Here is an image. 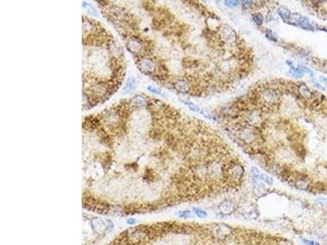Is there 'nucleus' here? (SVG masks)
Returning a JSON list of instances; mask_svg holds the SVG:
<instances>
[{
  "instance_id": "f257e3e1",
  "label": "nucleus",
  "mask_w": 327,
  "mask_h": 245,
  "mask_svg": "<svg viewBox=\"0 0 327 245\" xmlns=\"http://www.w3.org/2000/svg\"><path fill=\"white\" fill-rule=\"evenodd\" d=\"M221 36L222 37V40L229 44L237 45L238 39H237V34L232 28L228 25H225L221 29Z\"/></svg>"
},
{
  "instance_id": "f03ea898",
  "label": "nucleus",
  "mask_w": 327,
  "mask_h": 245,
  "mask_svg": "<svg viewBox=\"0 0 327 245\" xmlns=\"http://www.w3.org/2000/svg\"><path fill=\"white\" fill-rule=\"evenodd\" d=\"M174 88L182 93H191V82L185 79H178L174 83Z\"/></svg>"
},
{
  "instance_id": "7ed1b4c3",
  "label": "nucleus",
  "mask_w": 327,
  "mask_h": 245,
  "mask_svg": "<svg viewBox=\"0 0 327 245\" xmlns=\"http://www.w3.org/2000/svg\"><path fill=\"white\" fill-rule=\"evenodd\" d=\"M218 210H219V212H221L222 214H224V215L231 214V213H232V212L235 210V204L229 200L223 201L222 203H221V204H219V206H218Z\"/></svg>"
},
{
  "instance_id": "20e7f679",
  "label": "nucleus",
  "mask_w": 327,
  "mask_h": 245,
  "mask_svg": "<svg viewBox=\"0 0 327 245\" xmlns=\"http://www.w3.org/2000/svg\"><path fill=\"white\" fill-rule=\"evenodd\" d=\"M140 70L143 72L147 74L148 72H150L155 67V63L153 61H150V59H144L142 61L140 62Z\"/></svg>"
},
{
  "instance_id": "39448f33",
  "label": "nucleus",
  "mask_w": 327,
  "mask_h": 245,
  "mask_svg": "<svg viewBox=\"0 0 327 245\" xmlns=\"http://www.w3.org/2000/svg\"><path fill=\"white\" fill-rule=\"evenodd\" d=\"M127 48H129V50L133 52H138L142 49V43L138 42L137 39H133V40H131L130 42L128 43L127 44Z\"/></svg>"
},
{
  "instance_id": "423d86ee",
  "label": "nucleus",
  "mask_w": 327,
  "mask_h": 245,
  "mask_svg": "<svg viewBox=\"0 0 327 245\" xmlns=\"http://www.w3.org/2000/svg\"><path fill=\"white\" fill-rule=\"evenodd\" d=\"M298 24L299 25L301 28H303L304 30H312V26L311 25L309 20L304 17H300L298 20Z\"/></svg>"
},
{
  "instance_id": "0eeeda50",
  "label": "nucleus",
  "mask_w": 327,
  "mask_h": 245,
  "mask_svg": "<svg viewBox=\"0 0 327 245\" xmlns=\"http://www.w3.org/2000/svg\"><path fill=\"white\" fill-rule=\"evenodd\" d=\"M135 88V79L133 78H129L128 79V81L125 83V86L123 89V93L127 94L130 92L133 88Z\"/></svg>"
},
{
  "instance_id": "6e6552de",
  "label": "nucleus",
  "mask_w": 327,
  "mask_h": 245,
  "mask_svg": "<svg viewBox=\"0 0 327 245\" xmlns=\"http://www.w3.org/2000/svg\"><path fill=\"white\" fill-rule=\"evenodd\" d=\"M132 102L136 106H144L147 103V101L145 100V98L142 96H135L133 99H132Z\"/></svg>"
},
{
  "instance_id": "1a4fd4ad",
  "label": "nucleus",
  "mask_w": 327,
  "mask_h": 245,
  "mask_svg": "<svg viewBox=\"0 0 327 245\" xmlns=\"http://www.w3.org/2000/svg\"><path fill=\"white\" fill-rule=\"evenodd\" d=\"M278 13H279V15L281 17V18H282L283 20H287L288 19H290V12L289 9H287L286 7H281L280 8H279V10H278Z\"/></svg>"
},
{
  "instance_id": "9d476101",
  "label": "nucleus",
  "mask_w": 327,
  "mask_h": 245,
  "mask_svg": "<svg viewBox=\"0 0 327 245\" xmlns=\"http://www.w3.org/2000/svg\"><path fill=\"white\" fill-rule=\"evenodd\" d=\"M193 210V212L198 217L200 218H206L208 217V212L206 211H204L201 208H192Z\"/></svg>"
},
{
  "instance_id": "9b49d317",
  "label": "nucleus",
  "mask_w": 327,
  "mask_h": 245,
  "mask_svg": "<svg viewBox=\"0 0 327 245\" xmlns=\"http://www.w3.org/2000/svg\"><path fill=\"white\" fill-rule=\"evenodd\" d=\"M259 177H260V180H262V182H264L270 186H272L273 183H274V180H273L272 178L269 177V176H267V175H266V174H260Z\"/></svg>"
},
{
  "instance_id": "f8f14e48",
  "label": "nucleus",
  "mask_w": 327,
  "mask_h": 245,
  "mask_svg": "<svg viewBox=\"0 0 327 245\" xmlns=\"http://www.w3.org/2000/svg\"><path fill=\"white\" fill-rule=\"evenodd\" d=\"M253 20L256 24L261 25L262 24V21H263V17H262V14L254 13L253 15Z\"/></svg>"
},
{
  "instance_id": "ddd939ff",
  "label": "nucleus",
  "mask_w": 327,
  "mask_h": 245,
  "mask_svg": "<svg viewBox=\"0 0 327 245\" xmlns=\"http://www.w3.org/2000/svg\"><path fill=\"white\" fill-rule=\"evenodd\" d=\"M182 102H184L185 104H187V105L188 106V107H189V109H191V110H192V111H194V112H197V113L202 112V111L201 110V109H200V107L196 106V105H195L194 103H191V102H187V101H183Z\"/></svg>"
},
{
  "instance_id": "4468645a",
  "label": "nucleus",
  "mask_w": 327,
  "mask_h": 245,
  "mask_svg": "<svg viewBox=\"0 0 327 245\" xmlns=\"http://www.w3.org/2000/svg\"><path fill=\"white\" fill-rule=\"evenodd\" d=\"M178 217L183 218V219H187L189 217H191V212L189 210H184V211L178 212L177 213Z\"/></svg>"
},
{
  "instance_id": "2eb2a0df",
  "label": "nucleus",
  "mask_w": 327,
  "mask_h": 245,
  "mask_svg": "<svg viewBox=\"0 0 327 245\" xmlns=\"http://www.w3.org/2000/svg\"><path fill=\"white\" fill-rule=\"evenodd\" d=\"M266 36H267V38L269 40L273 41V42H277V38H276L275 34L271 30H267V31H266Z\"/></svg>"
},
{
  "instance_id": "dca6fc26",
  "label": "nucleus",
  "mask_w": 327,
  "mask_h": 245,
  "mask_svg": "<svg viewBox=\"0 0 327 245\" xmlns=\"http://www.w3.org/2000/svg\"><path fill=\"white\" fill-rule=\"evenodd\" d=\"M147 90H148L149 92H152V93L157 94V95L164 96L163 92H162V91H161L160 89L157 88H155V87H153V86H149V87L147 88Z\"/></svg>"
},
{
  "instance_id": "f3484780",
  "label": "nucleus",
  "mask_w": 327,
  "mask_h": 245,
  "mask_svg": "<svg viewBox=\"0 0 327 245\" xmlns=\"http://www.w3.org/2000/svg\"><path fill=\"white\" fill-rule=\"evenodd\" d=\"M225 5L228 7H235L238 6L240 2L239 1H225Z\"/></svg>"
},
{
  "instance_id": "a211bd4d",
  "label": "nucleus",
  "mask_w": 327,
  "mask_h": 245,
  "mask_svg": "<svg viewBox=\"0 0 327 245\" xmlns=\"http://www.w3.org/2000/svg\"><path fill=\"white\" fill-rule=\"evenodd\" d=\"M241 5H242V7H243V9H244V10H246V9H249V8H250V7H252L253 5H254V4H253L252 1H243Z\"/></svg>"
},
{
  "instance_id": "6ab92c4d",
  "label": "nucleus",
  "mask_w": 327,
  "mask_h": 245,
  "mask_svg": "<svg viewBox=\"0 0 327 245\" xmlns=\"http://www.w3.org/2000/svg\"><path fill=\"white\" fill-rule=\"evenodd\" d=\"M302 242L305 245H320L319 243L314 241V240H311V239H308V238H302Z\"/></svg>"
},
{
  "instance_id": "aec40b11",
  "label": "nucleus",
  "mask_w": 327,
  "mask_h": 245,
  "mask_svg": "<svg viewBox=\"0 0 327 245\" xmlns=\"http://www.w3.org/2000/svg\"><path fill=\"white\" fill-rule=\"evenodd\" d=\"M251 174H252V177H259L260 176V172L256 167H253L251 168Z\"/></svg>"
},
{
  "instance_id": "412c9836",
  "label": "nucleus",
  "mask_w": 327,
  "mask_h": 245,
  "mask_svg": "<svg viewBox=\"0 0 327 245\" xmlns=\"http://www.w3.org/2000/svg\"><path fill=\"white\" fill-rule=\"evenodd\" d=\"M317 204H320V206H325L327 204V199L326 198H320L317 200Z\"/></svg>"
},
{
  "instance_id": "4be33fe9",
  "label": "nucleus",
  "mask_w": 327,
  "mask_h": 245,
  "mask_svg": "<svg viewBox=\"0 0 327 245\" xmlns=\"http://www.w3.org/2000/svg\"><path fill=\"white\" fill-rule=\"evenodd\" d=\"M127 223L129 225H133L137 223V221L134 219V218H129L127 220Z\"/></svg>"
},
{
  "instance_id": "5701e85b",
  "label": "nucleus",
  "mask_w": 327,
  "mask_h": 245,
  "mask_svg": "<svg viewBox=\"0 0 327 245\" xmlns=\"http://www.w3.org/2000/svg\"><path fill=\"white\" fill-rule=\"evenodd\" d=\"M89 12L90 15H92V16H97V11L95 10V9H93L92 8H92H90L89 10Z\"/></svg>"
},
{
  "instance_id": "b1692460",
  "label": "nucleus",
  "mask_w": 327,
  "mask_h": 245,
  "mask_svg": "<svg viewBox=\"0 0 327 245\" xmlns=\"http://www.w3.org/2000/svg\"><path fill=\"white\" fill-rule=\"evenodd\" d=\"M88 6V4L87 3H84V4H83V7H87Z\"/></svg>"
}]
</instances>
